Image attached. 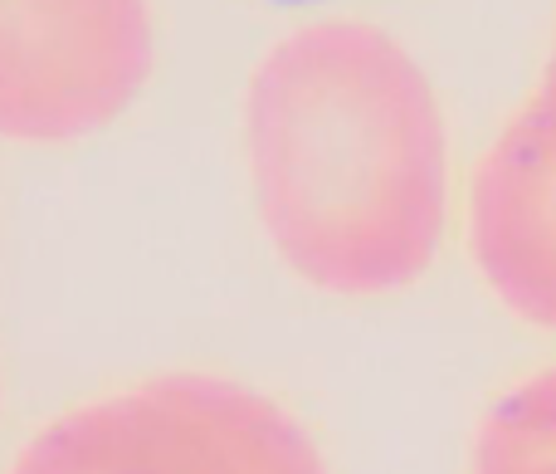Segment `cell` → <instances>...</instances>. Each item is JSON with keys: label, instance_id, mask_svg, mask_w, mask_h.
Masks as SVG:
<instances>
[{"label": "cell", "instance_id": "6da1fadb", "mask_svg": "<svg viewBox=\"0 0 556 474\" xmlns=\"http://www.w3.org/2000/svg\"><path fill=\"white\" fill-rule=\"evenodd\" d=\"M254 157L288 264L376 299L434 264L450 221V127L420 59L371 20H323L274 49Z\"/></svg>", "mask_w": 556, "mask_h": 474}, {"label": "cell", "instance_id": "7a4b0ae2", "mask_svg": "<svg viewBox=\"0 0 556 474\" xmlns=\"http://www.w3.org/2000/svg\"><path fill=\"white\" fill-rule=\"evenodd\" d=\"M469 254L503 309L556 328V137L528 103L473 166Z\"/></svg>", "mask_w": 556, "mask_h": 474}, {"label": "cell", "instance_id": "5b68a950", "mask_svg": "<svg viewBox=\"0 0 556 474\" xmlns=\"http://www.w3.org/2000/svg\"><path fill=\"white\" fill-rule=\"evenodd\" d=\"M283 5H298V0H283Z\"/></svg>", "mask_w": 556, "mask_h": 474}, {"label": "cell", "instance_id": "277c9868", "mask_svg": "<svg viewBox=\"0 0 556 474\" xmlns=\"http://www.w3.org/2000/svg\"><path fill=\"white\" fill-rule=\"evenodd\" d=\"M528 108L552 127V137H556V29H552V49H547V64H542V78L528 93Z\"/></svg>", "mask_w": 556, "mask_h": 474}, {"label": "cell", "instance_id": "3957f363", "mask_svg": "<svg viewBox=\"0 0 556 474\" xmlns=\"http://www.w3.org/2000/svg\"><path fill=\"white\" fill-rule=\"evenodd\" d=\"M469 474H556V367L518 382L483 416Z\"/></svg>", "mask_w": 556, "mask_h": 474}]
</instances>
